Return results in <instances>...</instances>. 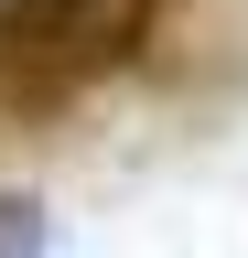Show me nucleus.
<instances>
[{"label":"nucleus","instance_id":"obj_1","mask_svg":"<svg viewBox=\"0 0 248 258\" xmlns=\"http://www.w3.org/2000/svg\"><path fill=\"white\" fill-rule=\"evenodd\" d=\"M183 0H0V140H43L162 54Z\"/></svg>","mask_w":248,"mask_h":258},{"label":"nucleus","instance_id":"obj_2","mask_svg":"<svg viewBox=\"0 0 248 258\" xmlns=\"http://www.w3.org/2000/svg\"><path fill=\"white\" fill-rule=\"evenodd\" d=\"M43 247V205L33 194H0V258H33Z\"/></svg>","mask_w":248,"mask_h":258}]
</instances>
